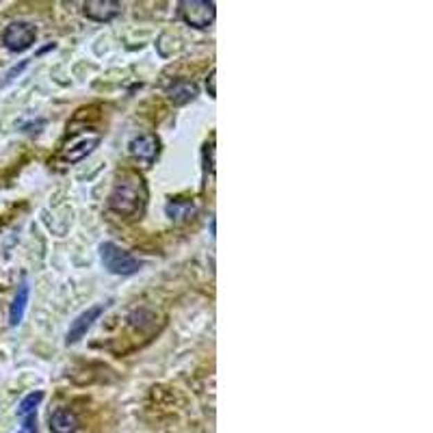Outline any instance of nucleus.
Listing matches in <instances>:
<instances>
[{"instance_id": "4468645a", "label": "nucleus", "mask_w": 433, "mask_h": 433, "mask_svg": "<svg viewBox=\"0 0 433 433\" xmlns=\"http://www.w3.org/2000/svg\"><path fill=\"white\" fill-rule=\"evenodd\" d=\"M26 65H29V61H22V63H19V68H13V70H11V72L7 74V81H11V78H13L15 74H19V72H22V70H24Z\"/></svg>"}, {"instance_id": "ddd939ff", "label": "nucleus", "mask_w": 433, "mask_h": 433, "mask_svg": "<svg viewBox=\"0 0 433 433\" xmlns=\"http://www.w3.org/2000/svg\"><path fill=\"white\" fill-rule=\"evenodd\" d=\"M22 427H19L17 433H37V414H29L22 418Z\"/></svg>"}, {"instance_id": "f03ea898", "label": "nucleus", "mask_w": 433, "mask_h": 433, "mask_svg": "<svg viewBox=\"0 0 433 433\" xmlns=\"http://www.w3.org/2000/svg\"><path fill=\"white\" fill-rule=\"evenodd\" d=\"M100 258L107 271H111L113 275H132L141 269V262L134 258L132 253H128L126 249H122L115 243H102L100 245Z\"/></svg>"}, {"instance_id": "9b49d317", "label": "nucleus", "mask_w": 433, "mask_h": 433, "mask_svg": "<svg viewBox=\"0 0 433 433\" xmlns=\"http://www.w3.org/2000/svg\"><path fill=\"white\" fill-rule=\"evenodd\" d=\"M42 399H44V392H31V395H26L22 399V403H19V407H17V416L24 418L29 414H35L37 405L42 403Z\"/></svg>"}, {"instance_id": "f8f14e48", "label": "nucleus", "mask_w": 433, "mask_h": 433, "mask_svg": "<svg viewBox=\"0 0 433 433\" xmlns=\"http://www.w3.org/2000/svg\"><path fill=\"white\" fill-rule=\"evenodd\" d=\"M167 214L171 219H191L195 214V206L191 202H171L167 206Z\"/></svg>"}, {"instance_id": "1a4fd4ad", "label": "nucleus", "mask_w": 433, "mask_h": 433, "mask_svg": "<svg viewBox=\"0 0 433 433\" xmlns=\"http://www.w3.org/2000/svg\"><path fill=\"white\" fill-rule=\"evenodd\" d=\"M167 95H169V100L173 104L182 107L198 95V85L191 83V81H184V78H178V81H173V85L167 89Z\"/></svg>"}, {"instance_id": "423d86ee", "label": "nucleus", "mask_w": 433, "mask_h": 433, "mask_svg": "<svg viewBox=\"0 0 433 433\" xmlns=\"http://www.w3.org/2000/svg\"><path fill=\"white\" fill-rule=\"evenodd\" d=\"M83 13L95 22H111L122 13V3H117V0H89L83 5Z\"/></svg>"}, {"instance_id": "f257e3e1", "label": "nucleus", "mask_w": 433, "mask_h": 433, "mask_svg": "<svg viewBox=\"0 0 433 433\" xmlns=\"http://www.w3.org/2000/svg\"><path fill=\"white\" fill-rule=\"evenodd\" d=\"M145 204V187L136 175H126L115 184L113 193L109 195V208L122 216H134L143 210Z\"/></svg>"}, {"instance_id": "39448f33", "label": "nucleus", "mask_w": 433, "mask_h": 433, "mask_svg": "<svg viewBox=\"0 0 433 433\" xmlns=\"http://www.w3.org/2000/svg\"><path fill=\"white\" fill-rule=\"evenodd\" d=\"M159 145L161 143H159V136L156 134H139L128 143L130 154L136 161H141L145 165H152L156 161V156H159V150H161Z\"/></svg>"}, {"instance_id": "7ed1b4c3", "label": "nucleus", "mask_w": 433, "mask_h": 433, "mask_svg": "<svg viewBox=\"0 0 433 433\" xmlns=\"http://www.w3.org/2000/svg\"><path fill=\"white\" fill-rule=\"evenodd\" d=\"M180 17L193 29H208L216 17V5L210 0H182Z\"/></svg>"}, {"instance_id": "9d476101", "label": "nucleus", "mask_w": 433, "mask_h": 433, "mask_svg": "<svg viewBox=\"0 0 433 433\" xmlns=\"http://www.w3.org/2000/svg\"><path fill=\"white\" fill-rule=\"evenodd\" d=\"M78 418L70 409H56L50 416V429L52 433H76L78 431Z\"/></svg>"}, {"instance_id": "0eeeda50", "label": "nucleus", "mask_w": 433, "mask_h": 433, "mask_svg": "<svg viewBox=\"0 0 433 433\" xmlns=\"http://www.w3.org/2000/svg\"><path fill=\"white\" fill-rule=\"evenodd\" d=\"M102 312H104V306H93L87 312H83L81 317H76V321L72 323V327L68 331V345H74V343L81 340L85 333L91 329V325L97 321V317H100Z\"/></svg>"}, {"instance_id": "6e6552de", "label": "nucleus", "mask_w": 433, "mask_h": 433, "mask_svg": "<svg viewBox=\"0 0 433 433\" xmlns=\"http://www.w3.org/2000/svg\"><path fill=\"white\" fill-rule=\"evenodd\" d=\"M29 294H31V286L29 282H22L13 297V304H11V310H9V325L11 327H17L24 319V312H26V306H29Z\"/></svg>"}, {"instance_id": "2eb2a0df", "label": "nucleus", "mask_w": 433, "mask_h": 433, "mask_svg": "<svg viewBox=\"0 0 433 433\" xmlns=\"http://www.w3.org/2000/svg\"><path fill=\"white\" fill-rule=\"evenodd\" d=\"M210 95L214 97V70L210 72Z\"/></svg>"}, {"instance_id": "20e7f679", "label": "nucleus", "mask_w": 433, "mask_h": 433, "mask_svg": "<svg viewBox=\"0 0 433 433\" xmlns=\"http://www.w3.org/2000/svg\"><path fill=\"white\" fill-rule=\"evenodd\" d=\"M35 39H37V29L31 22H26V19H15L3 33V44L11 52L29 50L35 44Z\"/></svg>"}]
</instances>
